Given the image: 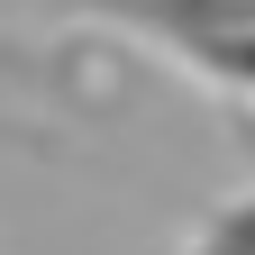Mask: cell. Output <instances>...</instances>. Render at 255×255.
<instances>
[{"mask_svg":"<svg viewBox=\"0 0 255 255\" xmlns=\"http://www.w3.org/2000/svg\"><path fill=\"white\" fill-rule=\"evenodd\" d=\"M55 9L128 27V37H146L164 64H182L191 82H210V91H228V101L255 110V18L228 9V0H55Z\"/></svg>","mask_w":255,"mask_h":255,"instance_id":"obj_1","label":"cell"},{"mask_svg":"<svg viewBox=\"0 0 255 255\" xmlns=\"http://www.w3.org/2000/svg\"><path fill=\"white\" fill-rule=\"evenodd\" d=\"M228 9H246V18H255V0H228Z\"/></svg>","mask_w":255,"mask_h":255,"instance_id":"obj_5","label":"cell"},{"mask_svg":"<svg viewBox=\"0 0 255 255\" xmlns=\"http://www.w3.org/2000/svg\"><path fill=\"white\" fill-rule=\"evenodd\" d=\"M0 91H27V101H46V110H110L119 46H101V37L37 46V37H9V27H0Z\"/></svg>","mask_w":255,"mask_h":255,"instance_id":"obj_2","label":"cell"},{"mask_svg":"<svg viewBox=\"0 0 255 255\" xmlns=\"http://www.w3.org/2000/svg\"><path fill=\"white\" fill-rule=\"evenodd\" d=\"M0 155H55V128H46V119L0 110Z\"/></svg>","mask_w":255,"mask_h":255,"instance_id":"obj_4","label":"cell"},{"mask_svg":"<svg viewBox=\"0 0 255 255\" xmlns=\"http://www.w3.org/2000/svg\"><path fill=\"white\" fill-rule=\"evenodd\" d=\"M182 255H255V191H237V201H219L201 228H191Z\"/></svg>","mask_w":255,"mask_h":255,"instance_id":"obj_3","label":"cell"}]
</instances>
